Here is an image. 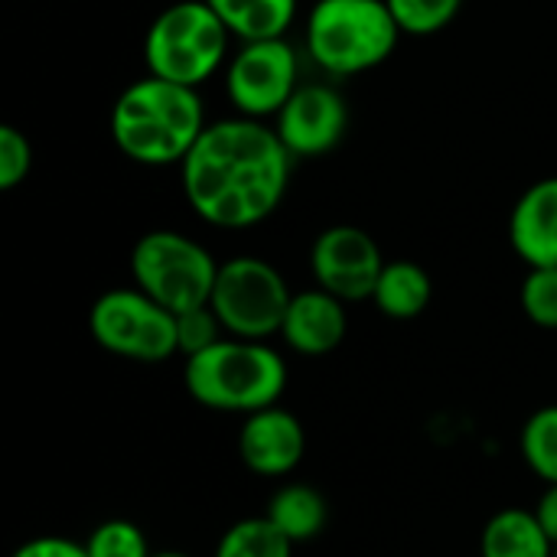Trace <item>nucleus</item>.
<instances>
[{"instance_id":"f257e3e1","label":"nucleus","mask_w":557,"mask_h":557,"mask_svg":"<svg viewBox=\"0 0 557 557\" xmlns=\"http://www.w3.org/2000/svg\"><path fill=\"white\" fill-rule=\"evenodd\" d=\"M290 150L258 117L206 124L180 163L189 209L215 228H251L277 212L290 183Z\"/></svg>"},{"instance_id":"f03ea898","label":"nucleus","mask_w":557,"mask_h":557,"mask_svg":"<svg viewBox=\"0 0 557 557\" xmlns=\"http://www.w3.org/2000/svg\"><path fill=\"white\" fill-rule=\"evenodd\" d=\"M202 131L199 91L157 75L131 82L111 108V140L140 166H180Z\"/></svg>"},{"instance_id":"7ed1b4c3","label":"nucleus","mask_w":557,"mask_h":557,"mask_svg":"<svg viewBox=\"0 0 557 557\" xmlns=\"http://www.w3.org/2000/svg\"><path fill=\"white\" fill-rule=\"evenodd\" d=\"M189 398L219 414H255L281 405L287 392V362L264 339L222 336L183 366Z\"/></svg>"},{"instance_id":"20e7f679","label":"nucleus","mask_w":557,"mask_h":557,"mask_svg":"<svg viewBox=\"0 0 557 557\" xmlns=\"http://www.w3.org/2000/svg\"><path fill=\"white\" fill-rule=\"evenodd\" d=\"M398 36L385 0H317L307 16V52L333 78L382 65Z\"/></svg>"},{"instance_id":"39448f33","label":"nucleus","mask_w":557,"mask_h":557,"mask_svg":"<svg viewBox=\"0 0 557 557\" xmlns=\"http://www.w3.org/2000/svg\"><path fill=\"white\" fill-rule=\"evenodd\" d=\"M232 33L206 0H180L153 16L144 36L147 75L199 88L212 78L228 52Z\"/></svg>"},{"instance_id":"423d86ee","label":"nucleus","mask_w":557,"mask_h":557,"mask_svg":"<svg viewBox=\"0 0 557 557\" xmlns=\"http://www.w3.org/2000/svg\"><path fill=\"white\" fill-rule=\"evenodd\" d=\"M134 287L150 294L173 313L206 307L219 277V261L212 251L173 228H153L131 248Z\"/></svg>"},{"instance_id":"0eeeda50","label":"nucleus","mask_w":557,"mask_h":557,"mask_svg":"<svg viewBox=\"0 0 557 557\" xmlns=\"http://www.w3.org/2000/svg\"><path fill=\"white\" fill-rule=\"evenodd\" d=\"M290 297L294 290L271 261L258 255H238L219 264L209 307L228 336L268 343L271 336H281Z\"/></svg>"},{"instance_id":"6e6552de","label":"nucleus","mask_w":557,"mask_h":557,"mask_svg":"<svg viewBox=\"0 0 557 557\" xmlns=\"http://www.w3.org/2000/svg\"><path fill=\"white\" fill-rule=\"evenodd\" d=\"M91 339L127 362H166L180 356L176 313L157 304L140 287L104 290L88 310Z\"/></svg>"},{"instance_id":"1a4fd4ad","label":"nucleus","mask_w":557,"mask_h":557,"mask_svg":"<svg viewBox=\"0 0 557 557\" xmlns=\"http://www.w3.org/2000/svg\"><path fill=\"white\" fill-rule=\"evenodd\" d=\"M297 72V52L284 36L242 42L225 69V95L245 117H277V111L300 88Z\"/></svg>"},{"instance_id":"9d476101","label":"nucleus","mask_w":557,"mask_h":557,"mask_svg":"<svg viewBox=\"0 0 557 557\" xmlns=\"http://www.w3.org/2000/svg\"><path fill=\"white\" fill-rule=\"evenodd\" d=\"M385 268L379 242L359 225H330L310 245V274L317 287L346 304L372 300Z\"/></svg>"},{"instance_id":"9b49d317","label":"nucleus","mask_w":557,"mask_h":557,"mask_svg":"<svg viewBox=\"0 0 557 557\" xmlns=\"http://www.w3.org/2000/svg\"><path fill=\"white\" fill-rule=\"evenodd\" d=\"M346 127H349L346 98L323 82L300 85L274 117V131L290 150V157L330 153L343 140Z\"/></svg>"},{"instance_id":"f8f14e48","label":"nucleus","mask_w":557,"mask_h":557,"mask_svg":"<svg viewBox=\"0 0 557 557\" xmlns=\"http://www.w3.org/2000/svg\"><path fill=\"white\" fill-rule=\"evenodd\" d=\"M304 454H307V431L294 411L271 405L242 418L238 457L255 476L284 480L300 467Z\"/></svg>"},{"instance_id":"ddd939ff","label":"nucleus","mask_w":557,"mask_h":557,"mask_svg":"<svg viewBox=\"0 0 557 557\" xmlns=\"http://www.w3.org/2000/svg\"><path fill=\"white\" fill-rule=\"evenodd\" d=\"M346 333H349L346 300L333 297L323 287L297 290L290 297V307L281 323V339L287 343L290 352L307 359L330 356L343 346Z\"/></svg>"},{"instance_id":"4468645a","label":"nucleus","mask_w":557,"mask_h":557,"mask_svg":"<svg viewBox=\"0 0 557 557\" xmlns=\"http://www.w3.org/2000/svg\"><path fill=\"white\" fill-rule=\"evenodd\" d=\"M509 245L525 268H557V176L519 196L509 215Z\"/></svg>"},{"instance_id":"2eb2a0df","label":"nucleus","mask_w":557,"mask_h":557,"mask_svg":"<svg viewBox=\"0 0 557 557\" xmlns=\"http://www.w3.org/2000/svg\"><path fill=\"white\" fill-rule=\"evenodd\" d=\"M480 557H555V542L542 529L535 509H499L480 535Z\"/></svg>"},{"instance_id":"dca6fc26","label":"nucleus","mask_w":557,"mask_h":557,"mask_svg":"<svg viewBox=\"0 0 557 557\" xmlns=\"http://www.w3.org/2000/svg\"><path fill=\"white\" fill-rule=\"evenodd\" d=\"M264 516L274 522L281 535H287L294 545H307L323 535L330 522V506L323 493L310 483H284L271 493Z\"/></svg>"},{"instance_id":"f3484780","label":"nucleus","mask_w":557,"mask_h":557,"mask_svg":"<svg viewBox=\"0 0 557 557\" xmlns=\"http://www.w3.org/2000/svg\"><path fill=\"white\" fill-rule=\"evenodd\" d=\"M434 297L431 274L418 261H385L372 304L379 307L382 317L388 320H418Z\"/></svg>"},{"instance_id":"a211bd4d","label":"nucleus","mask_w":557,"mask_h":557,"mask_svg":"<svg viewBox=\"0 0 557 557\" xmlns=\"http://www.w3.org/2000/svg\"><path fill=\"white\" fill-rule=\"evenodd\" d=\"M206 3L215 10L225 29L242 42L287 36L297 16V0H206Z\"/></svg>"},{"instance_id":"6ab92c4d","label":"nucleus","mask_w":557,"mask_h":557,"mask_svg":"<svg viewBox=\"0 0 557 557\" xmlns=\"http://www.w3.org/2000/svg\"><path fill=\"white\" fill-rule=\"evenodd\" d=\"M294 542L274 529L268 516H251L228 525L212 557H294Z\"/></svg>"},{"instance_id":"aec40b11","label":"nucleus","mask_w":557,"mask_h":557,"mask_svg":"<svg viewBox=\"0 0 557 557\" xmlns=\"http://www.w3.org/2000/svg\"><path fill=\"white\" fill-rule=\"evenodd\" d=\"M519 450L525 467L545 483H557V405L532 411L519 434Z\"/></svg>"},{"instance_id":"412c9836","label":"nucleus","mask_w":557,"mask_h":557,"mask_svg":"<svg viewBox=\"0 0 557 557\" xmlns=\"http://www.w3.org/2000/svg\"><path fill=\"white\" fill-rule=\"evenodd\" d=\"M398 29L408 36H434L441 29H447L463 0H385Z\"/></svg>"},{"instance_id":"4be33fe9","label":"nucleus","mask_w":557,"mask_h":557,"mask_svg":"<svg viewBox=\"0 0 557 557\" xmlns=\"http://www.w3.org/2000/svg\"><path fill=\"white\" fill-rule=\"evenodd\" d=\"M85 552L88 557H150L147 535L127 522V519H108L101 525L91 529V535L85 539Z\"/></svg>"},{"instance_id":"5701e85b","label":"nucleus","mask_w":557,"mask_h":557,"mask_svg":"<svg viewBox=\"0 0 557 557\" xmlns=\"http://www.w3.org/2000/svg\"><path fill=\"white\" fill-rule=\"evenodd\" d=\"M519 300L539 330H557V268H529Z\"/></svg>"},{"instance_id":"b1692460","label":"nucleus","mask_w":557,"mask_h":557,"mask_svg":"<svg viewBox=\"0 0 557 557\" xmlns=\"http://www.w3.org/2000/svg\"><path fill=\"white\" fill-rule=\"evenodd\" d=\"M222 336H228V333L222 330V323H219V317H215V310L209 304L176 313V346H180L183 359L215 346Z\"/></svg>"},{"instance_id":"393cba45","label":"nucleus","mask_w":557,"mask_h":557,"mask_svg":"<svg viewBox=\"0 0 557 557\" xmlns=\"http://www.w3.org/2000/svg\"><path fill=\"white\" fill-rule=\"evenodd\" d=\"M33 170V144L29 137L13 127L3 124L0 127V189H16Z\"/></svg>"},{"instance_id":"a878e982","label":"nucleus","mask_w":557,"mask_h":557,"mask_svg":"<svg viewBox=\"0 0 557 557\" xmlns=\"http://www.w3.org/2000/svg\"><path fill=\"white\" fill-rule=\"evenodd\" d=\"M10 557H88L85 542H72L65 535H39L23 542Z\"/></svg>"},{"instance_id":"bb28decb","label":"nucleus","mask_w":557,"mask_h":557,"mask_svg":"<svg viewBox=\"0 0 557 557\" xmlns=\"http://www.w3.org/2000/svg\"><path fill=\"white\" fill-rule=\"evenodd\" d=\"M535 516H539L542 529L548 532V539L555 542L557 548V483L545 486V493H542L539 503H535Z\"/></svg>"},{"instance_id":"cd10ccee","label":"nucleus","mask_w":557,"mask_h":557,"mask_svg":"<svg viewBox=\"0 0 557 557\" xmlns=\"http://www.w3.org/2000/svg\"><path fill=\"white\" fill-rule=\"evenodd\" d=\"M150 557H193V555H183V552H153Z\"/></svg>"},{"instance_id":"c85d7f7f","label":"nucleus","mask_w":557,"mask_h":557,"mask_svg":"<svg viewBox=\"0 0 557 557\" xmlns=\"http://www.w3.org/2000/svg\"><path fill=\"white\" fill-rule=\"evenodd\" d=\"M555 557H557V548H555Z\"/></svg>"}]
</instances>
